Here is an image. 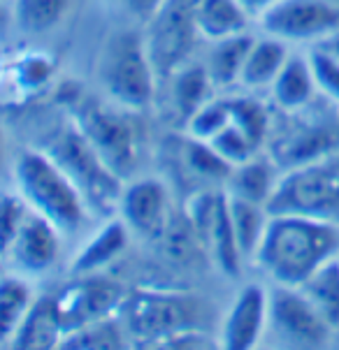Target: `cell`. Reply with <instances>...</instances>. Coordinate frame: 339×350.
<instances>
[{"mask_svg":"<svg viewBox=\"0 0 339 350\" xmlns=\"http://www.w3.org/2000/svg\"><path fill=\"white\" fill-rule=\"evenodd\" d=\"M339 253V225L272 213L253 260L277 286H302Z\"/></svg>","mask_w":339,"mask_h":350,"instance_id":"obj_1","label":"cell"},{"mask_svg":"<svg viewBox=\"0 0 339 350\" xmlns=\"http://www.w3.org/2000/svg\"><path fill=\"white\" fill-rule=\"evenodd\" d=\"M14 181L28 206L49 218L61 232H77L84 225L88 213L84 195L47 151H21L14 163Z\"/></svg>","mask_w":339,"mask_h":350,"instance_id":"obj_2","label":"cell"},{"mask_svg":"<svg viewBox=\"0 0 339 350\" xmlns=\"http://www.w3.org/2000/svg\"><path fill=\"white\" fill-rule=\"evenodd\" d=\"M267 211L339 225V151L284 170Z\"/></svg>","mask_w":339,"mask_h":350,"instance_id":"obj_3","label":"cell"},{"mask_svg":"<svg viewBox=\"0 0 339 350\" xmlns=\"http://www.w3.org/2000/svg\"><path fill=\"white\" fill-rule=\"evenodd\" d=\"M45 151L75 181V186L84 195L88 209H96L98 213L118 209L123 179L100 158V153L93 149L77 123L58 130Z\"/></svg>","mask_w":339,"mask_h":350,"instance_id":"obj_4","label":"cell"},{"mask_svg":"<svg viewBox=\"0 0 339 350\" xmlns=\"http://www.w3.org/2000/svg\"><path fill=\"white\" fill-rule=\"evenodd\" d=\"M156 68L147 49V38L135 31H121L110 40L100 63L103 86L118 107L145 109L153 98Z\"/></svg>","mask_w":339,"mask_h":350,"instance_id":"obj_5","label":"cell"},{"mask_svg":"<svg viewBox=\"0 0 339 350\" xmlns=\"http://www.w3.org/2000/svg\"><path fill=\"white\" fill-rule=\"evenodd\" d=\"M335 341V329L295 286L270 290L267 329L263 343L279 348H323Z\"/></svg>","mask_w":339,"mask_h":350,"instance_id":"obj_6","label":"cell"},{"mask_svg":"<svg viewBox=\"0 0 339 350\" xmlns=\"http://www.w3.org/2000/svg\"><path fill=\"white\" fill-rule=\"evenodd\" d=\"M290 114L288 126L275 137L270 135V156L281 172L339 151V107L335 111H314L309 103Z\"/></svg>","mask_w":339,"mask_h":350,"instance_id":"obj_7","label":"cell"},{"mask_svg":"<svg viewBox=\"0 0 339 350\" xmlns=\"http://www.w3.org/2000/svg\"><path fill=\"white\" fill-rule=\"evenodd\" d=\"M75 123L79 126L100 158L126 179L135 172L140 160V133L133 118L121 109H110L100 103L81 105Z\"/></svg>","mask_w":339,"mask_h":350,"instance_id":"obj_8","label":"cell"},{"mask_svg":"<svg viewBox=\"0 0 339 350\" xmlns=\"http://www.w3.org/2000/svg\"><path fill=\"white\" fill-rule=\"evenodd\" d=\"M198 306L179 295L135 293L123 306V327L145 346H160L168 336L195 327Z\"/></svg>","mask_w":339,"mask_h":350,"instance_id":"obj_9","label":"cell"},{"mask_svg":"<svg viewBox=\"0 0 339 350\" xmlns=\"http://www.w3.org/2000/svg\"><path fill=\"white\" fill-rule=\"evenodd\" d=\"M145 38L156 72L175 75L186 65L188 53L200 38L195 26V0H168L151 19Z\"/></svg>","mask_w":339,"mask_h":350,"instance_id":"obj_10","label":"cell"},{"mask_svg":"<svg viewBox=\"0 0 339 350\" xmlns=\"http://www.w3.org/2000/svg\"><path fill=\"white\" fill-rule=\"evenodd\" d=\"M260 26L284 42L330 40L339 33V5L330 0H279L260 14Z\"/></svg>","mask_w":339,"mask_h":350,"instance_id":"obj_11","label":"cell"},{"mask_svg":"<svg viewBox=\"0 0 339 350\" xmlns=\"http://www.w3.org/2000/svg\"><path fill=\"white\" fill-rule=\"evenodd\" d=\"M61 230L38 211H28L14 239L3 248L12 269L21 276H42L61 255Z\"/></svg>","mask_w":339,"mask_h":350,"instance_id":"obj_12","label":"cell"},{"mask_svg":"<svg viewBox=\"0 0 339 350\" xmlns=\"http://www.w3.org/2000/svg\"><path fill=\"white\" fill-rule=\"evenodd\" d=\"M118 216L130 232L158 239L170 228V193L160 179H138L123 186L118 198Z\"/></svg>","mask_w":339,"mask_h":350,"instance_id":"obj_13","label":"cell"},{"mask_svg":"<svg viewBox=\"0 0 339 350\" xmlns=\"http://www.w3.org/2000/svg\"><path fill=\"white\" fill-rule=\"evenodd\" d=\"M267 308H270V290H265L258 283L242 286L225 313L218 343L230 350H249L263 343L267 329Z\"/></svg>","mask_w":339,"mask_h":350,"instance_id":"obj_14","label":"cell"},{"mask_svg":"<svg viewBox=\"0 0 339 350\" xmlns=\"http://www.w3.org/2000/svg\"><path fill=\"white\" fill-rule=\"evenodd\" d=\"M118 299H121V290H118L116 283L93 274L79 276V281L58 295L65 334L70 329L91 323V320L110 316V311L118 304Z\"/></svg>","mask_w":339,"mask_h":350,"instance_id":"obj_15","label":"cell"},{"mask_svg":"<svg viewBox=\"0 0 339 350\" xmlns=\"http://www.w3.org/2000/svg\"><path fill=\"white\" fill-rule=\"evenodd\" d=\"M63 336L65 323L58 297H40L28 308V313L23 316L19 327L14 329L8 346L23 350L61 348Z\"/></svg>","mask_w":339,"mask_h":350,"instance_id":"obj_16","label":"cell"},{"mask_svg":"<svg viewBox=\"0 0 339 350\" xmlns=\"http://www.w3.org/2000/svg\"><path fill=\"white\" fill-rule=\"evenodd\" d=\"M130 228L123 223V218H114L107 221L103 228L98 230L96 237L86 241L84 248L73 262V274L75 276H86V274H98L100 269H105L110 262L126 251L128 246Z\"/></svg>","mask_w":339,"mask_h":350,"instance_id":"obj_17","label":"cell"},{"mask_svg":"<svg viewBox=\"0 0 339 350\" xmlns=\"http://www.w3.org/2000/svg\"><path fill=\"white\" fill-rule=\"evenodd\" d=\"M195 26L207 42L247 33L249 12L240 0H195Z\"/></svg>","mask_w":339,"mask_h":350,"instance_id":"obj_18","label":"cell"},{"mask_svg":"<svg viewBox=\"0 0 339 350\" xmlns=\"http://www.w3.org/2000/svg\"><path fill=\"white\" fill-rule=\"evenodd\" d=\"M270 91L272 100L284 111L300 109V107L312 103L318 91V84L316 75L312 70V63H309V56H288L281 72L272 81Z\"/></svg>","mask_w":339,"mask_h":350,"instance_id":"obj_19","label":"cell"},{"mask_svg":"<svg viewBox=\"0 0 339 350\" xmlns=\"http://www.w3.org/2000/svg\"><path fill=\"white\" fill-rule=\"evenodd\" d=\"M279 176H281V167L272 160V156H253L251 160L237 165L233 170V174L228 179V193L235 195V198L267 206V202L277 191Z\"/></svg>","mask_w":339,"mask_h":350,"instance_id":"obj_20","label":"cell"},{"mask_svg":"<svg viewBox=\"0 0 339 350\" xmlns=\"http://www.w3.org/2000/svg\"><path fill=\"white\" fill-rule=\"evenodd\" d=\"M288 56L290 53L284 40L272 38V35L253 40L247 61H244L242 75H240V86L249 88V91H258V88L272 86V81L281 72Z\"/></svg>","mask_w":339,"mask_h":350,"instance_id":"obj_21","label":"cell"},{"mask_svg":"<svg viewBox=\"0 0 339 350\" xmlns=\"http://www.w3.org/2000/svg\"><path fill=\"white\" fill-rule=\"evenodd\" d=\"M214 84L207 65H181L172 81V103L181 121H188L205 103L214 98Z\"/></svg>","mask_w":339,"mask_h":350,"instance_id":"obj_22","label":"cell"},{"mask_svg":"<svg viewBox=\"0 0 339 350\" xmlns=\"http://www.w3.org/2000/svg\"><path fill=\"white\" fill-rule=\"evenodd\" d=\"M205 248L210 251V258L214 260V265L218 267V271L230 278H237L240 274V265H242V251L237 244V234H235V225L233 216H230V202L228 193L221 195V204H218L216 218H214L210 239H207Z\"/></svg>","mask_w":339,"mask_h":350,"instance_id":"obj_23","label":"cell"},{"mask_svg":"<svg viewBox=\"0 0 339 350\" xmlns=\"http://www.w3.org/2000/svg\"><path fill=\"white\" fill-rule=\"evenodd\" d=\"M253 40L255 38H251L249 33H240V35H233V38L212 42L214 46H212L210 58H207V70H210L216 88L240 84L244 61H247Z\"/></svg>","mask_w":339,"mask_h":350,"instance_id":"obj_24","label":"cell"},{"mask_svg":"<svg viewBox=\"0 0 339 350\" xmlns=\"http://www.w3.org/2000/svg\"><path fill=\"white\" fill-rule=\"evenodd\" d=\"M297 288L307 295V299L325 318V323L337 332L339 329V258H332L323 267H318Z\"/></svg>","mask_w":339,"mask_h":350,"instance_id":"obj_25","label":"cell"},{"mask_svg":"<svg viewBox=\"0 0 339 350\" xmlns=\"http://www.w3.org/2000/svg\"><path fill=\"white\" fill-rule=\"evenodd\" d=\"M228 202H230V216H233L242 258H253L260 241H263V234L267 230V223H270L272 213L267 211V206L263 204L235 198V195H230V193H228Z\"/></svg>","mask_w":339,"mask_h":350,"instance_id":"obj_26","label":"cell"},{"mask_svg":"<svg viewBox=\"0 0 339 350\" xmlns=\"http://www.w3.org/2000/svg\"><path fill=\"white\" fill-rule=\"evenodd\" d=\"M31 286L21 274H8L0 283V341L8 346L14 329L33 304Z\"/></svg>","mask_w":339,"mask_h":350,"instance_id":"obj_27","label":"cell"},{"mask_svg":"<svg viewBox=\"0 0 339 350\" xmlns=\"http://www.w3.org/2000/svg\"><path fill=\"white\" fill-rule=\"evenodd\" d=\"M126 343V329L121 327V323L105 316L91 320V323L81 325L77 329H70L63 336L61 348H123Z\"/></svg>","mask_w":339,"mask_h":350,"instance_id":"obj_28","label":"cell"},{"mask_svg":"<svg viewBox=\"0 0 339 350\" xmlns=\"http://www.w3.org/2000/svg\"><path fill=\"white\" fill-rule=\"evenodd\" d=\"M73 0H14V21L26 33H45L63 21Z\"/></svg>","mask_w":339,"mask_h":350,"instance_id":"obj_29","label":"cell"},{"mask_svg":"<svg viewBox=\"0 0 339 350\" xmlns=\"http://www.w3.org/2000/svg\"><path fill=\"white\" fill-rule=\"evenodd\" d=\"M181 158L186 163V167L202 176V179H230V174L235 170L210 142L191 137V135L181 146Z\"/></svg>","mask_w":339,"mask_h":350,"instance_id":"obj_30","label":"cell"},{"mask_svg":"<svg viewBox=\"0 0 339 350\" xmlns=\"http://www.w3.org/2000/svg\"><path fill=\"white\" fill-rule=\"evenodd\" d=\"M230 114H233L235 126H240L258 146H263L270 139V114L258 100L230 98Z\"/></svg>","mask_w":339,"mask_h":350,"instance_id":"obj_31","label":"cell"},{"mask_svg":"<svg viewBox=\"0 0 339 350\" xmlns=\"http://www.w3.org/2000/svg\"><path fill=\"white\" fill-rule=\"evenodd\" d=\"M230 121H233V114H230V100L212 98L210 103H205L191 118H188L186 128H188V135H191V137L210 142L216 137Z\"/></svg>","mask_w":339,"mask_h":350,"instance_id":"obj_32","label":"cell"},{"mask_svg":"<svg viewBox=\"0 0 339 350\" xmlns=\"http://www.w3.org/2000/svg\"><path fill=\"white\" fill-rule=\"evenodd\" d=\"M210 144L221 153V156L228 160L233 167L247 163V160H251L253 156H258L260 153V146L255 144V142L249 137L240 126H235L233 121H230L228 126L216 135V137L210 139Z\"/></svg>","mask_w":339,"mask_h":350,"instance_id":"obj_33","label":"cell"},{"mask_svg":"<svg viewBox=\"0 0 339 350\" xmlns=\"http://www.w3.org/2000/svg\"><path fill=\"white\" fill-rule=\"evenodd\" d=\"M309 63L316 75L318 91H323L328 100L339 105V61L325 46H321L309 53Z\"/></svg>","mask_w":339,"mask_h":350,"instance_id":"obj_34","label":"cell"},{"mask_svg":"<svg viewBox=\"0 0 339 350\" xmlns=\"http://www.w3.org/2000/svg\"><path fill=\"white\" fill-rule=\"evenodd\" d=\"M53 72V61L42 56V53H33V56H23L16 63L14 79L16 86H21V91H35V88L45 86L51 79Z\"/></svg>","mask_w":339,"mask_h":350,"instance_id":"obj_35","label":"cell"},{"mask_svg":"<svg viewBox=\"0 0 339 350\" xmlns=\"http://www.w3.org/2000/svg\"><path fill=\"white\" fill-rule=\"evenodd\" d=\"M28 211H31V206H28V202L19 195V191L5 193L3 211H0V216H3V248L16 237L23 221H26Z\"/></svg>","mask_w":339,"mask_h":350,"instance_id":"obj_36","label":"cell"},{"mask_svg":"<svg viewBox=\"0 0 339 350\" xmlns=\"http://www.w3.org/2000/svg\"><path fill=\"white\" fill-rule=\"evenodd\" d=\"M126 3L135 14L145 16V19H153V16L163 10V5L168 3V0H126Z\"/></svg>","mask_w":339,"mask_h":350,"instance_id":"obj_37","label":"cell"},{"mask_svg":"<svg viewBox=\"0 0 339 350\" xmlns=\"http://www.w3.org/2000/svg\"><path fill=\"white\" fill-rule=\"evenodd\" d=\"M240 3L247 8L249 14H263L272 8V5H277L279 0H240Z\"/></svg>","mask_w":339,"mask_h":350,"instance_id":"obj_38","label":"cell"},{"mask_svg":"<svg viewBox=\"0 0 339 350\" xmlns=\"http://www.w3.org/2000/svg\"><path fill=\"white\" fill-rule=\"evenodd\" d=\"M325 49H328V51L332 53V56H335L337 61H339V33H337V35H332L330 40H325Z\"/></svg>","mask_w":339,"mask_h":350,"instance_id":"obj_39","label":"cell"},{"mask_svg":"<svg viewBox=\"0 0 339 350\" xmlns=\"http://www.w3.org/2000/svg\"><path fill=\"white\" fill-rule=\"evenodd\" d=\"M335 341H337V343H339V336H335Z\"/></svg>","mask_w":339,"mask_h":350,"instance_id":"obj_40","label":"cell"}]
</instances>
